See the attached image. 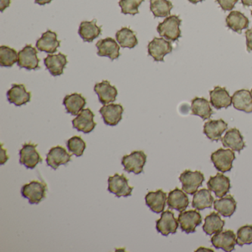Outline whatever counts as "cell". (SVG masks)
Segmentation results:
<instances>
[{
  "instance_id": "cell-1",
  "label": "cell",
  "mask_w": 252,
  "mask_h": 252,
  "mask_svg": "<svg viewBox=\"0 0 252 252\" xmlns=\"http://www.w3.org/2000/svg\"><path fill=\"white\" fill-rule=\"evenodd\" d=\"M181 22L182 20L178 16H169L162 23H159L157 27L158 33L161 37L166 38L171 42H175L181 36L180 29Z\"/></svg>"
},
{
  "instance_id": "cell-2",
  "label": "cell",
  "mask_w": 252,
  "mask_h": 252,
  "mask_svg": "<svg viewBox=\"0 0 252 252\" xmlns=\"http://www.w3.org/2000/svg\"><path fill=\"white\" fill-rule=\"evenodd\" d=\"M48 187L45 183L39 181H32L23 186L22 195L29 200L31 204H39L46 197Z\"/></svg>"
},
{
  "instance_id": "cell-3",
  "label": "cell",
  "mask_w": 252,
  "mask_h": 252,
  "mask_svg": "<svg viewBox=\"0 0 252 252\" xmlns=\"http://www.w3.org/2000/svg\"><path fill=\"white\" fill-rule=\"evenodd\" d=\"M179 180L182 184V189L187 194L192 195L201 187L205 178L200 171L185 170L180 175Z\"/></svg>"
},
{
  "instance_id": "cell-4",
  "label": "cell",
  "mask_w": 252,
  "mask_h": 252,
  "mask_svg": "<svg viewBox=\"0 0 252 252\" xmlns=\"http://www.w3.org/2000/svg\"><path fill=\"white\" fill-rule=\"evenodd\" d=\"M147 158V155L142 150H136L129 155H126L122 159L124 169L125 172H133L135 175H139L144 171Z\"/></svg>"
},
{
  "instance_id": "cell-5",
  "label": "cell",
  "mask_w": 252,
  "mask_h": 252,
  "mask_svg": "<svg viewBox=\"0 0 252 252\" xmlns=\"http://www.w3.org/2000/svg\"><path fill=\"white\" fill-rule=\"evenodd\" d=\"M107 189L117 197H129L132 195L134 187L129 185V179L124 174L116 173L113 176L109 177Z\"/></svg>"
},
{
  "instance_id": "cell-6",
  "label": "cell",
  "mask_w": 252,
  "mask_h": 252,
  "mask_svg": "<svg viewBox=\"0 0 252 252\" xmlns=\"http://www.w3.org/2000/svg\"><path fill=\"white\" fill-rule=\"evenodd\" d=\"M235 159V154L231 150L220 148L212 153L211 160L217 170L224 173L230 172L233 167V161Z\"/></svg>"
},
{
  "instance_id": "cell-7",
  "label": "cell",
  "mask_w": 252,
  "mask_h": 252,
  "mask_svg": "<svg viewBox=\"0 0 252 252\" xmlns=\"http://www.w3.org/2000/svg\"><path fill=\"white\" fill-rule=\"evenodd\" d=\"M37 144L26 143L20 151V164L26 166L27 169H33L39 163H42V158L39 152L36 150Z\"/></svg>"
},
{
  "instance_id": "cell-8",
  "label": "cell",
  "mask_w": 252,
  "mask_h": 252,
  "mask_svg": "<svg viewBox=\"0 0 252 252\" xmlns=\"http://www.w3.org/2000/svg\"><path fill=\"white\" fill-rule=\"evenodd\" d=\"M38 51L32 45H27L18 53L17 64L20 68L28 70H37L39 68V59Z\"/></svg>"
},
{
  "instance_id": "cell-9",
  "label": "cell",
  "mask_w": 252,
  "mask_h": 252,
  "mask_svg": "<svg viewBox=\"0 0 252 252\" xmlns=\"http://www.w3.org/2000/svg\"><path fill=\"white\" fill-rule=\"evenodd\" d=\"M181 229L187 234L195 232L196 228L202 223V217L197 210L183 211L178 215Z\"/></svg>"
},
{
  "instance_id": "cell-10",
  "label": "cell",
  "mask_w": 252,
  "mask_h": 252,
  "mask_svg": "<svg viewBox=\"0 0 252 252\" xmlns=\"http://www.w3.org/2000/svg\"><path fill=\"white\" fill-rule=\"evenodd\" d=\"M148 54L153 57L156 62H163L164 57L172 53V43L163 38L155 37L149 43Z\"/></svg>"
},
{
  "instance_id": "cell-11",
  "label": "cell",
  "mask_w": 252,
  "mask_h": 252,
  "mask_svg": "<svg viewBox=\"0 0 252 252\" xmlns=\"http://www.w3.org/2000/svg\"><path fill=\"white\" fill-rule=\"evenodd\" d=\"M95 115L91 109H84L79 115L72 121V125L74 129H77L79 132L88 134L92 132L95 126L96 122L94 121Z\"/></svg>"
},
{
  "instance_id": "cell-12",
  "label": "cell",
  "mask_w": 252,
  "mask_h": 252,
  "mask_svg": "<svg viewBox=\"0 0 252 252\" xmlns=\"http://www.w3.org/2000/svg\"><path fill=\"white\" fill-rule=\"evenodd\" d=\"M179 222L175 218L172 211H165L161 213V216L156 221V229L158 232L160 233L163 236L167 237L169 234H175L178 230Z\"/></svg>"
},
{
  "instance_id": "cell-13",
  "label": "cell",
  "mask_w": 252,
  "mask_h": 252,
  "mask_svg": "<svg viewBox=\"0 0 252 252\" xmlns=\"http://www.w3.org/2000/svg\"><path fill=\"white\" fill-rule=\"evenodd\" d=\"M211 243L215 249H222L227 252H232L237 244L236 234L232 230L220 231L212 237Z\"/></svg>"
},
{
  "instance_id": "cell-14",
  "label": "cell",
  "mask_w": 252,
  "mask_h": 252,
  "mask_svg": "<svg viewBox=\"0 0 252 252\" xmlns=\"http://www.w3.org/2000/svg\"><path fill=\"white\" fill-rule=\"evenodd\" d=\"M71 156L62 146L52 147L47 154V164L57 170L61 165L67 164L71 160Z\"/></svg>"
},
{
  "instance_id": "cell-15",
  "label": "cell",
  "mask_w": 252,
  "mask_h": 252,
  "mask_svg": "<svg viewBox=\"0 0 252 252\" xmlns=\"http://www.w3.org/2000/svg\"><path fill=\"white\" fill-rule=\"evenodd\" d=\"M7 98L11 104L21 107L30 102L32 93L28 92L26 86L22 84H13L11 89L7 92Z\"/></svg>"
},
{
  "instance_id": "cell-16",
  "label": "cell",
  "mask_w": 252,
  "mask_h": 252,
  "mask_svg": "<svg viewBox=\"0 0 252 252\" xmlns=\"http://www.w3.org/2000/svg\"><path fill=\"white\" fill-rule=\"evenodd\" d=\"M105 125L116 126L122 121L124 107L120 104H105L99 110Z\"/></svg>"
},
{
  "instance_id": "cell-17",
  "label": "cell",
  "mask_w": 252,
  "mask_h": 252,
  "mask_svg": "<svg viewBox=\"0 0 252 252\" xmlns=\"http://www.w3.org/2000/svg\"><path fill=\"white\" fill-rule=\"evenodd\" d=\"M61 45V41L57 39L56 32L48 30L43 33L36 42V49L39 51L54 54L57 51L58 48Z\"/></svg>"
},
{
  "instance_id": "cell-18",
  "label": "cell",
  "mask_w": 252,
  "mask_h": 252,
  "mask_svg": "<svg viewBox=\"0 0 252 252\" xmlns=\"http://www.w3.org/2000/svg\"><path fill=\"white\" fill-rule=\"evenodd\" d=\"M95 46L98 49L97 54L99 57H108L112 61L120 57V45L113 38L101 39L97 42Z\"/></svg>"
},
{
  "instance_id": "cell-19",
  "label": "cell",
  "mask_w": 252,
  "mask_h": 252,
  "mask_svg": "<svg viewBox=\"0 0 252 252\" xmlns=\"http://www.w3.org/2000/svg\"><path fill=\"white\" fill-rule=\"evenodd\" d=\"M208 189L215 193L216 197H222L226 195L231 189L230 179L222 173H217L215 176L210 177L207 182Z\"/></svg>"
},
{
  "instance_id": "cell-20",
  "label": "cell",
  "mask_w": 252,
  "mask_h": 252,
  "mask_svg": "<svg viewBox=\"0 0 252 252\" xmlns=\"http://www.w3.org/2000/svg\"><path fill=\"white\" fill-rule=\"evenodd\" d=\"M67 63L68 61L67 56L62 53L58 54H49L44 60L47 70H48L50 73L54 76L63 75Z\"/></svg>"
},
{
  "instance_id": "cell-21",
  "label": "cell",
  "mask_w": 252,
  "mask_h": 252,
  "mask_svg": "<svg viewBox=\"0 0 252 252\" xmlns=\"http://www.w3.org/2000/svg\"><path fill=\"white\" fill-rule=\"evenodd\" d=\"M94 91L98 95L100 102L104 105L114 102L117 98L118 90L107 80L95 84Z\"/></svg>"
},
{
  "instance_id": "cell-22",
  "label": "cell",
  "mask_w": 252,
  "mask_h": 252,
  "mask_svg": "<svg viewBox=\"0 0 252 252\" xmlns=\"http://www.w3.org/2000/svg\"><path fill=\"white\" fill-rule=\"evenodd\" d=\"M209 95L211 104L217 110L228 108L232 104V98L225 88L215 87L212 91H209Z\"/></svg>"
},
{
  "instance_id": "cell-23",
  "label": "cell",
  "mask_w": 252,
  "mask_h": 252,
  "mask_svg": "<svg viewBox=\"0 0 252 252\" xmlns=\"http://www.w3.org/2000/svg\"><path fill=\"white\" fill-rule=\"evenodd\" d=\"M166 200L167 194L162 189H158L156 191H149L146 194V204L154 213L160 214L163 212L166 206Z\"/></svg>"
},
{
  "instance_id": "cell-24",
  "label": "cell",
  "mask_w": 252,
  "mask_h": 252,
  "mask_svg": "<svg viewBox=\"0 0 252 252\" xmlns=\"http://www.w3.org/2000/svg\"><path fill=\"white\" fill-rule=\"evenodd\" d=\"M224 147L230 148L233 151L240 153L246 147L243 136L237 128H231L227 130L225 135L221 138Z\"/></svg>"
},
{
  "instance_id": "cell-25",
  "label": "cell",
  "mask_w": 252,
  "mask_h": 252,
  "mask_svg": "<svg viewBox=\"0 0 252 252\" xmlns=\"http://www.w3.org/2000/svg\"><path fill=\"white\" fill-rule=\"evenodd\" d=\"M227 128L228 125L222 119L210 120L204 124L203 133L211 141L218 142Z\"/></svg>"
},
{
  "instance_id": "cell-26",
  "label": "cell",
  "mask_w": 252,
  "mask_h": 252,
  "mask_svg": "<svg viewBox=\"0 0 252 252\" xmlns=\"http://www.w3.org/2000/svg\"><path fill=\"white\" fill-rule=\"evenodd\" d=\"M166 203L169 209H175L181 212L188 207L189 200L184 190L175 188L169 193Z\"/></svg>"
},
{
  "instance_id": "cell-27",
  "label": "cell",
  "mask_w": 252,
  "mask_h": 252,
  "mask_svg": "<svg viewBox=\"0 0 252 252\" xmlns=\"http://www.w3.org/2000/svg\"><path fill=\"white\" fill-rule=\"evenodd\" d=\"M232 104L236 110L251 113L252 112V95L249 90L236 91L232 95Z\"/></svg>"
},
{
  "instance_id": "cell-28",
  "label": "cell",
  "mask_w": 252,
  "mask_h": 252,
  "mask_svg": "<svg viewBox=\"0 0 252 252\" xmlns=\"http://www.w3.org/2000/svg\"><path fill=\"white\" fill-rule=\"evenodd\" d=\"M86 104V98L82 94L77 93L66 95L63 100L66 111L72 116H78L84 110Z\"/></svg>"
},
{
  "instance_id": "cell-29",
  "label": "cell",
  "mask_w": 252,
  "mask_h": 252,
  "mask_svg": "<svg viewBox=\"0 0 252 252\" xmlns=\"http://www.w3.org/2000/svg\"><path fill=\"white\" fill-rule=\"evenodd\" d=\"M101 28L97 26L96 20H93L91 22H82L79 29V36L85 42L89 43L98 38L101 34Z\"/></svg>"
},
{
  "instance_id": "cell-30",
  "label": "cell",
  "mask_w": 252,
  "mask_h": 252,
  "mask_svg": "<svg viewBox=\"0 0 252 252\" xmlns=\"http://www.w3.org/2000/svg\"><path fill=\"white\" fill-rule=\"evenodd\" d=\"M225 23L228 29L240 34L242 31L249 27V20L243 13L234 11L227 16Z\"/></svg>"
},
{
  "instance_id": "cell-31",
  "label": "cell",
  "mask_w": 252,
  "mask_h": 252,
  "mask_svg": "<svg viewBox=\"0 0 252 252\" xmlns=\"http://www.w3.org/2000/svg\"><path fill=\"white\" fill-rule=\"evenodd\" d=\"M214 209L225 218H230L237 209V202L231 194L214 201Z\"/></svg>"
},
{
  "instance_id": "cell-32",
  "label": "cell",
  "mask_w": 252,
  "mask_h": 252,
  "mask_svg": "<svg viewBox=\"0 0 252 252\" xmlns=\"http://www.w3.org/2000/svg\"><path fill=\"white\" fill-rule=\"evenodd\" d=\"M191 114L201 118L203 120L210 119L214 112L207 99L200 97H195L191 101Z\"/></svg>"
},
{
  "instance_id": "cell-33",
  "label": "cell",
  "mask_w": 252,
  "mask_h": 252,
  "mask_svg": "<svg viewBox=\"0 0 252 252\" xmlns=\"http://www.w3.org/2000/svg\"><path fill=\"white\" fill-rule=\"evenodd\" d=\"M224 225L225 221L221 219L219 214L213 212L205 218L204 225H203V231L207 235L211 236L222 231Z\"/></svg>"
},
{
  "instance_id": "cell-34",
  "label": "cell",
  "mask_w": 252,
  "mask_h": 252,
  "mask_svg": "<svg viewBox=\"0 0 252 252\" xmlns=\"http://www.w3.org/2000/svg\"><path fill=\"white\" fill-rule=\"evenodd\" d=\"M215 199L209 189H202L194 194L191 206L197 210H203L206 208H212Z\"/></svg>"
},
{
  "instance_id": "cell-35",
  "label": "cell",
  "mask_w": 252,
  "mask_h": 252,
  "mask_svg": "<svg viewBox=\"0 0 252 252\" xmlns=\"http://www.w3.org/2000/svg\"><path fill=\"white\" fill-rule=\"evenodd\" d=\"M116 38L118 43L123 48L132 49L138 44L135 32L129 28H122L116 33Z\"/></svg>"
},
{
  "instance_id": "cell-36",
  "label": "cell",
  "mask_w": 252,
  "mask_h": 252,
  "mask_svg": "<svg viewBox=\"0 0 252 252\" xmlns=\"http://www.w3.org/2000/svg\"><path fill=\"white\" fill-rule=\"evenodd\" d=\"M150 11L155 17H167L173 8L172 2L168 0H150Z\"/></svg>"
},
{
  "instance_id": "cell-37",
  "label": "cell",
  "mask_w": 252,
  "mask_h": 252,
  "mask_svg": "<svg viewBox=\"0 0 252 252\" xmlns=\"http://www.w3.org/2000/svg\"><path fill=\"white\" fill-rule=\"evenodd\" d=\"M18 62V53L14 48L8 46L0 47V66L11 67Z\"/></svg>"
},
{
  "instance_id": "cell-38",
  "label": "cell",
  "mask_w": 252,
  "mask_h": 252,
  "mask_svg": "<svg viewBox=\"0 0 252 252\" xmlns=\"http://www.w3.org/2000/svg\"><path fill=\"white\" fill-rule=\"evenodd\" d=\"M67 147L72 155L81 157L86 149V143L80 136L75 135L67 141Z\"/></svg>"
},
{
  "instance_id": "cell-39",
  "label": "cell",
  "mask_w": 252,
  "mask_h": 252,
  "mask_svg": "<svg viewBox=\"0 0 252 252\" xmlns=\"http://www.w3.org/2000/svg\"><path fill=\"white\" fill-rule=\"evenodd\" d=\"M144 2V0H120L119 5L122 14L134 16L139 14L138 8Z\"/></svg>"
},
{
  "instance_id": "cell-40",
  "label": "cell",
  "mask_w": 252,
  "mask_h": 252,
  "mask_svg": "<svg viewBox=\"0 0 252 252\" xmlns=\"http://www.w3.org/2000/svg\"><path fill=\"white\" fill-rule=\"evenodd\" d=\"M252 243V225H246L238 228L237 232V244L240 246Z\"/></svg>"
},
{
  "instance_id": "cell-41",
  "label": "cell",
  "mask_w": 252,
  "mask_h": 252,
  "mask_svg": "<svg viewBox=\"0 0 252 252\" xmlns=\"http://www.w3.org/2000/svg\"><path fill=\"white\" fill-rule=\"evenodd\" d=\"M220 8L224 11H231L239 0H216Z\"/></svg>"
},
{
  "instance_id": "cell-42",
  "label": "cell",
  "mask_w": 252,
  "mask_h": 252,
  "mask_svg": "<svg viewBox=\"0 0 252 252\" xmlns=\"http://www.w3.org/2000/svg\"><path fill=\"white\" fill-rule=\"evenodd\" d=\"M246 48H247L248 52H252V28L246 31Z\"/></svg>"
},
{
  "instance_id": "cell-43",
  "label": "cell",
  "mask_w": 252,
  "mask_h": 252,
  "mask_svg": "<svg viewBox=\"0 0 252 252\" xmlns=\"http://www.w3.org/2000/svg\"><path fill=\"white\" fill-rule=\"evenodd\" d=\"M1 148H2V155H1V163H0V164L3 165L5 164V163H6L7 161H8V156H7V150H5V149L3 148V145H1Z\"/></svg>"
},
{
  "instance_id": "cell-44",
  "label": "cell",
  "mask_w": 252,
  "mask_h": 252,
  "mask_svg": "<svg viewBox=\"0 0 252 252\" xmlns=\"http://www.w3.org/2000/svg\"><path fill=\"white\" fill-rule=\"evenodd\" d=\"M11 5V0H1L0 2V11L1 12H3L7 8Z\"/></svg>"
},
{
  "instance_id": "cell-45",
  "label": "cell",
  "mask_w": 252,
  "mask_h": 252,
  "mask_svg": "<svg viewBox=\"0 0 252 252\" xmlns=\"http://www.w3.org/2000/svg\"><path fill=\"white\" fill-rule=\"evenodd\" d=\"M53 0H35V3L39 5H45L47 4H50Z\"/></svg>"
},
{
  "instance_id": "cell-46",
  "label": "cell",
  "mask_w": 252,
  "mask_h": 252,
  "mask_svg": "<svg viewBox=\"0 0 252 252\" xmlns=\"http://www.w3.org/2000/svg\"><path fill=\"white\" fill-rule=\"evenodd\" d=\"M241 2L244 7H252V0H241Z\"/></svg>"
},
{
  "instance_id": "cell-47",
  "label": "cell",
  "mask_w": 252,
  "mask_h": 252,
  "mask_svg": "<svg viewBox=\"0 0 252 252\" xmlns=\"http://www.w3.org/2000/svg\"><path fill=\"white\" fill-rule=\"evenodd\" d=\"M203 0H189V2L192 4H197L198 2H203Z\"/></svg>"
},
{
  "instance_id": "cell-48",
  "label": "cell",
  "mask_w": 252,
  "mask_h": 252,
  "mask_svg": "<svg viewBox=\"0 0 252 252\" xmlns=\"http://www.w3.org/2000/svg\"><path fill=\"white\" fill-rule=\"evenodd\" d=\"M206 248H199L197 250H196V252H200V251H211V252H214L213 250H211V249H206Z\"/></svg>"
},
{
  "instance_id": "cell-49",
  "label": "cell",
  "mask_w": 252,
  "mask_h": 252,
  "mask_svg": "<svg viewBox=\"0 0 252 252\" xmlns=\"http://www.w3.org/2000/svg\"><path fill=\"white\" fill-rule=\"evenodd\" d=\"M251 94H252V91H251Z\"/></svg>"
},
{
  "instance_id": "cell-50",
  "label": "cell",
  "mask_w": 252,
  "mask_h": 252,
  "mask_svg": "<svg viewBox=\"0 0 252 252\" xmlns=\"http://www.w3.org/2000/svg\"><path fill=\"white\" fill-rule=\"evenodd\" d=\"M251 14H252V11H251Z\"/></svg>"
}]
</instances>
